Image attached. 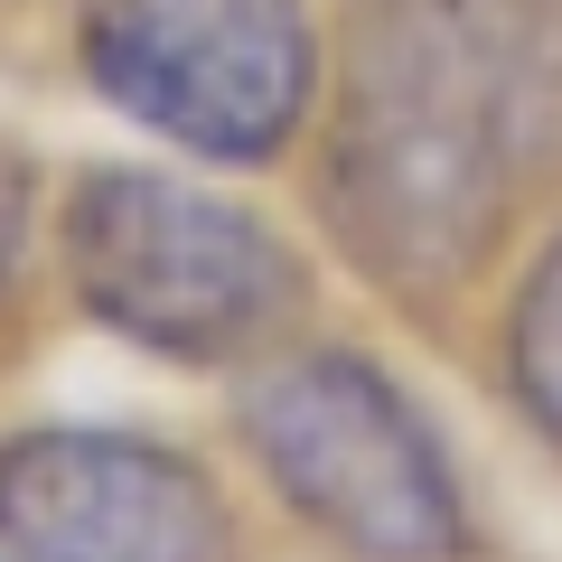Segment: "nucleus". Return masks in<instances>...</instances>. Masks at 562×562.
<instances>
[{"instance_id":"nucleus-1","label":"nucleus","mask_w":562,"mask_h":562,"mask_svg":"<svg viewBox=\"0 0 562 562\" xmlns=\"http://www.w3.org/2000/svg\"><path fill=\"white\" fill-rule=\"evenodd\" d=\"M301 225L413 338L460 347L562 206V0H328Z\"/></svg>"},{"instance_id":"nucleus-3","label":"nucleus","mask_w":562,"mask_h":562,"mask_svg":"<svg viewBox=\"0 0 562 562\" xmlns=\"http://www.w3.org/2000/svg\"><path fill=\"white\" fill-rule=\"evenodd\" d=\"M225 450L254 506L319 562H497L460 431L357 328H301L225 384Z\"/></svg>"},{"instance_id":"nucleus-7","label":"nucleus","mask_w":562,"mask_h":562,"mask_svg":"<svg viewBox=\"0 0 562 562\" xmlns=\"http://www.w3.org/2000/svg\"><path fill=\"white\" fill-rule=\"evenodd\" d=\"M47 281V169L20 132H0V310Z\"/></svg>"},{"instance_id":"nucleus-6","label":"nucleus","mask_w":562,"mask_h":562,"mask_svg":"<svg viewBox=\"0 0 562 562\" xmlns=\"http://www.w3.org/2000/svg\"><path fill=\"white\" fill-rule=\"evenodd\" d=\"M469 338H479V384L506 413V431L543 469H562V206H543L535 235L506 254Z\"/></svg>"},{"instance_id":"nucleus-4","label":"nucleus","mask_w":562,"mask_h":562,"mask_svg":"<svg viewBox=\"0 0 562 562\" xmlns=\"http://www.w3.org/2000/svg\"><path fill=\"white\" fill-rule=\"evenodd\" d=\"M66 66L169 160L272 179L319 113L328 0H66Z\"/></svg>"},{"instance_id":"nucleus-2","label":"nucleus","mask_w":562,"mask_h":562,"mask_svg":"<svg viewBox=\"0 0 562 562\" xmlns=\"http://www.w3.org/2000/svg\"><path fill=\"white\" fill-rule=\"evenodd\" d=\"M47 281L94 338L235 384L328 319V254L188 160H76L47 188Z\"/></svg>"},{"instance_id":"nucleus-5","label":"nucleus","mask_w":562,"mask_h":562,"mask_svg":"<svg viewBox=\"0 0 562 562\" xmlns=\"http://www.w3.org/2000/svg\"><path fill=\"white\" fill-rule=\"evenodd\" d=\"M0 562H262V506L150 422H29L0 441Z\"/></svg>"}]
</instances>
